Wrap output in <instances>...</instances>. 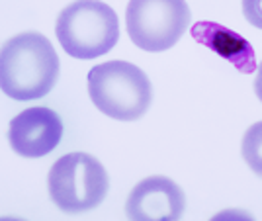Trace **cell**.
<instances>
[{"label":"cell","mask_w":262,"mask_h":221,"mask_svg":"<svg viewBox=\"0 0 262 221\" xmlns=\"http://www.w3.org/2000/svg\"><path fill=\"white\" fill-rule=\"evenodd\" d=\"M57 77L59 57L41 33H20L0 47V90L12 100L43 98Z\"/></svg>","instance_id":"cell-1"},{"label":"cell","mask_w":262,"mask_h":221,"mask_svg":"<svg viewBox=\"0 0 262 221\" xmlns=\"http://www.w3.org/2000/svg\"><path fill=\"white\" fill-rule=\"evenodd\" d=\"M192 37L209 51L217 53L243 75H251L256 71V57L251 41L243 35L215 22H196L192 28Z\"/></svg>","instance_id":"cell-8"},{"label":"cell","mask_w":262,"mask_h":221,"mask_svg":"<svg viewBox=\"0 0 262 221\" xmlns=\"http://www.w3.org/2000/svg\"><path fill=\"white\" fill-rule=\"evenodd\" d=\"M88 94L94 106L118 122L143 118L153 100L151 80L127 61H108L90 69Z\"/></svg>","instance_id":"cell-2"},{"label":"cell","mask_w":262,"mask_h":221,"mask_svg":"<svg viewBox=\"0 0 262 221\" xmlns=\"http://www.w3.org/2000/svg\"><path fill=\"white\" fill-rule=\"evenodd\" d=\"M254 92H256V96L258 100L262 102V63L258 65L256 69V80H254Z\"/></svg>","instance_id":"cell-11"},{"label":"cell","mask_w":262,"mask_h":221,"mask_svg":"<svg viewBox=\"0 0 262 221\" xmlns=\"http://www.w3.org/2000/svg\"><path fill=\"white\" fill-rule=\"evenodd\" d=\"M243 14L251 26L262 30V0H243Z\"/></svg>","instance_id":"cell-10"},{"label":"cell","mask_w":262,"mask_h":221,"mask_svg":"<svg viewBox=\"0 0 262 221\" xmlns=\"http://www.w3.org/2000/svg\"><path fill=\"white\" fill-rule=\"evenodd\" d=\"M55 33L61 47L75 59H96L120 39L118 14L106 2L77 0L57 18Z\"/></svg>","instance_id":"cell-3"},{"label":"cell","mask_w":262,"mask_h":221,"mask_svg":"<svg viewBox=\"0 0 262 221\" xmlns=\"http://www.w3.org/2000/svg\"><path fill=\"white\" fill-rule=\"evenodd\" d=\"M186 208V196L174 180L149 176L131 190L125 213L133 221H174Z\"/></svg>","instance_id":"cell-7"},{"label":"cell","mask_w":262,"mask_h":221,"mask_svg":"<svg viewBox=\"0 0 262 221\" xmlns=\"http://www.w3.org/2000/svg\"><path fill=\"white\" fill-rule=\"evenodd\" d=\"M49 196L65 213H82L100 206L110 188L104 165L88 153L63 155L49 170Z\"/></svg>","instance_id":"cell-4"},{"label":"cell","mask_w":262,"mask_h":221,"mask_svg":"<svg viewBox=\"0 0 262 221\" xmlns=\"http://www.w3.org/2000/svg\"><path fill=\"white\" fill-rule=\"evenodd\" d=\"M63 137V122L57 112L35 106L20 112L10 122L8 139L24 159H39L51 153Z\"/></svg>","instance_id":"cell-6"},{"label":"cell","mask_w":262,"mask_h":221,"mask_svg":"<svg viewBox=\"0 0 262 221\" xmlns=\"http://www.w3.org/2000/svg\"><path fill=\"white\" fill-rule=\"evenodd\" d=\"M192 20L186 0H129L125 26L129 39L143 51L170 49Z\"/></svg>","instance_id":"cell-5"},{"label":"cell","mask_w":262,"mask_h":221,"mask_svg":"<svg viewBox=\"0 0 262 221\" xmlns=\"http://www.w3.org/2000/svg\"><path fill=\"white\" fill-rule=\"evenodd\" d=\"M241 153L252 172L262 178V122L252 123L243 135Z\"/></svg>","instance_id":"cell-9"}]
</instances>
